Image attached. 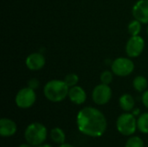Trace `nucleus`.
<instances>
[{
	"label": "nucleus",
	"instance_id": "nucleus-16",
	"mask_svg": "<svg viewBox=\"0 0 148 147\" xmlns=\"http://www.w3.org/2000/svg\"><path fill=\"white\" fill-rule=\"evenodd\" d=\"M137 127L141 133H148V113H144L140 115L137 120Z\"/></svg>",
	"mask_w": 148,
	"mask_h": 147
},
{
	"label": "nucleus",
	"instance_id": "nucleus-24",
	"mask_svg": "<svg viewBox=\"0 0 148 147\" xmlns=\"http://www.w3.org/2000/svg\"><path fill=\"white\" fill-rule=\"evenodd\" d=\"M59 147H75L74 146H72V145H69V144H62V145H61Z\"/></svg>",
	"mask_w": 148,
	"mask_h": 147
},
{
	"label": "nucleus",
	"instance_id": "nucleus-8",
	"mask_svg": "<svg viewBox=\"0 0 148 147\" xmlns=\"http://www.w3.org/2000/svg\"><path fill=\"white\" fill-rule=\"evenodd\" d=\"M145 49V41L140 36H131L126 44V53L130 58H136L141 55Z\"/></svg>",
	"mask_w": 148,
	"mask_h": 147
},
{
	"label": "nucleus",
	"instance_id": "nucleus-10",
	"mask_svg": "<svg viewBox=\"0 0 148 147\" xmlns=\"http://www.w3.org/2000/svg\"><path fill=\"white\" fill-rule=\"evenodd\" d=\"M46 63L45 57L41 53H32L29 55L25 60L26 67L31 71H38L41 70Z\"/></svg>",
	"mask_w": 148,
	"mask_h": 147
},
{
	"label": "nucleus",
	"instance_id": "nucleus-12",
	"mask_svg": "<svg viewBox=\"0 0 148 147\" xmlns=\"http://www.w3.org/2000/svg\"><path fill=\"white\" fill-rule=\"evenodd\" d=\"M16 132V123L7 118H3L0 120V135L2 137H11Z\"/></svg>",
	"mask_w": 148,
	"mask_h": 147
},
{
	"label": "nucleus",
	"instance_id": "nucleus-9",
	"mask_svg": "<svg viewBox=\"0 0 148 147\" xmlns=\"http://www.w3.org/2000/svg\"><path fill=\"white\" fill-rule=\"evenodd\" d=\"M132 14L141 23H148V0L137 1L133 6Z\"/></svg>",
	"mask_w": 148,
	"mask_h": 147
},
{
	"label": "nucleus",
	"instance_id": "nucleus-21",
	"mask_svg": "<svg viewBox=\"0 0 148 147\" xmlns=\"http://www.w3.org/2000/svg\"><path fill=\"white\" fill-rule=\"evenodd\" d=\"M39 86H40V82L36 78H31L28 81V87L34 90L37 89Z\"/></svg>",
	"mask_w": 148,
	"mask_h": 147
},
{
	"label": "nucleus",
	"instance_id": "nucleus-25",
	"mask_svg": "<svg viewBox=\"0 0 148 147\" xmlns=\"http://www.w3.org/2000/svg\"><path fill=\"white\" fill-rule=\"evenodd\" d=\"M36 147H52L50 145H48V144H42V145H40V146H38Z\"/></svg>",
	"mask_w": 148,
	"mask_h": 147
},
{
	"label": "nucleus",
	"instance_id": "nucleus-6",
	"mask_svg": "<svg viewBox=\"0 0 148 147\" xmlns=\"http://www.w3.org/2000/svg\"><path fill=\"white\" fill-rule=\"evenodd\" d=\"M36 100V94L35 93V90L26 87L22 89H20L15 98L16 104L18 107L23 109H27L31 107Z\"/></svg>",
	"mask_w": 148,
	"mask_h": 147
},
{
	"label": "nucleus",
	"instance_id": "nucleus-19",
	"mask_svg": "<svg viewBox=\"0 0 148 147\" xmlns=\"http://www.w3.org/2000/svg\"><path fill=\"white\" fill-rule=\"evenodd\" d=\"M125 147H144V142L140 137H131L127 141Z\"/></svg>",
	"mask_w": 148,
	"mask_h": 147
},
{
	"label": "nucleus",
	"instance_id": "nucleus-18",
	"mask_svg": "<svg viewBox=\"0 0 148 147\" xmlns=\"http://www.w3.org/2000/svg\"><path fill=\"white\" fill-rule=\"evenodd\" d=\"M63 81H65V83H66V84L69 87V88H70L75 87V86L77 85V83H78V81H79V77H78V75H77L76 74L71 73V74L67 75L65 76V78H64Z\"/></svg>",
	"mask_w": 148,
	"mask_h": 147
},
{
	"label": "nucleus",
	"instance_id": "nucleus-17",
	"mask_svg": "<svg viewBox=\"0 0 148 147\" xmlns=\"http://www.w3.org/2000/svg\"><path fill=\"white\" fill-rule=\"evenodd\" d=\"M128 33L131 35V36H139L141 32V23L136 19L131 21L127 26Z\"/></svg>",
	"mask_w": 148,
	"mask_h": 147
},
{
	"label": "nucleus",
	"instance_id": "nucleus-23",
	"mask_svg": "<svg viewBox=\"0 0 148 147\" xmlns=\"http://www.w3.org/2000/svg\"><path fill=\"white\" fill-rule=\"evenodd\" d=\"M140 109H135V110H133V114L134 115V116H136V115H139L140 114Z\"/></svg>",
	"mask_w": 148,
	"mask_h": 147
},
{
	"label": "nucleus",
	"instance_id": "nucleus-5",
	"mask_svg": "<svg viewBox=\"0 0 148 147\" xmlns=\"http://www.w3.org/2000/svg\"><path fill=\"white\" fill-rule=\"evenodd\" d=\"M111 70L114 75L120 77H126L130 75L134 70V62L127 57L116 58L111 64Z\"/></svg>",
	"mask_w": 148,
	"mask_h": 147
},
{
	"label": "nucleus",
	"instance_id": "nucleus-27",
	"mask_svg": "<svg viewBox=\"0 0 148 147\" xmlns=\"http://www.w3.org/2000/svg\"><path fill=\"white\" fill-rule=\"evenodd\" d=\"M147 36H148V27H147Z\"/></svg>",
	"mask_w": 148,
	"mask_h": 147
},
{
	"label": "nucleus",
	"instance_id": "nucleus-13",
	"mask_svg": "<svg viewBox=\"0 0 148 147\" xmlns=\"http://www.w3.org/2000/svg\"><path fill=\"white\" fill-rule=\"evenodd\" d=\"M119 104L122 110H124L125 112H130V111L134 110V107L135 105V101L131 94H125L121 96V98L119 100Z\"/></svg>",
	"mask_w": 148,
	"mask_h": 147
},
{
	"label": "nucleus",
	"instance_id": "nucleus-2",
	"mask_svg": "<svg viewBox=\"0 0 148 147\" xmlns=\"http://www.w3.org/2000/svg\"><path fill=\"white\" fill-rule=\"evenodd\" d=\"M69 87L64 81L51 80L43 88V94L47 100L51 102H60L69 95Z\"/></svg>",
	"mask_w": 148,
	"mask_h": 147
},
{
	"label": "nucleus",
	"instance_id": "nucleus-22",
	"mask_svg": "<svg viewBox=\"0 0 148 147\" xmlns=\"http://www.w3.org/2000/svg\"><path fill=\"white\" fill-rule=\"evenodd\" d=\"M142 103L148 109V90L144 91L142 94Z\"/></svg>",
	"mask_w": 148,
	"mask_h": 147
},
{
	"label": "nucleus",
	"instance_id": "nucleus-20",
	"mask_svg": "<svg viewBox=\"0 0 148 147\" xmlns=\"http://www.w3.org/2000/svg\"><path fill=\"white\" fill-rule=\"evenodd\" d=\"M113 74H114V73H113L112 71H108V70L103 71V72L101 74V76H100V79H101V83L109 85V84L113 81V80H114V75H113Z\"/></svg>",
	"mask_w": 148,
	"mask_h": 147
},
{
	"label": "nucleus",
	"instance_id": "nucleus-4",
	"mask_svg": "<svg viewBox=\"0 0 148 147\" xmlns=\"http://www.w3.org/2000/svg\"><path fill=\"white\" fill-rule=\"evenodd\" d=\"M116 127L121 134L125 136H130L134 134L138 128L137 120L133 113H122L116 121Z\"/></svg>",
	"mask_w": 148,
	"mask_h": 147
},
{
	"label": "nucleus",
	"instance_id": "nucleus-7",
	"mask_svg": "<svg viewBox=\"0 0 148 147\" xmlns=\"http://www.w3.org/2000/svg\"><path fill=\"white\" fill-rule=\"evenodd\" d=\"M112 98V89L109 85L101 83L95 87L92 92V99L97 105L102 106L109 102Z\"/></svg>",
	"mask_w": 148,
	"mask_h": 147
},
{
	"label": "nucleus",
	"instance_id": "nucleus-1",
	"mask_svg": "<svg viewBox=\"0 0 148 147\" xmlns=\"http://www.w3.org/2000/svg\"><path fill=\"white\" fill-rule=\"evenodd\" d=\"M76 123L82 133L94 138L102 136L108 126L104 114L97 108L92 107H87L79 111Z\"/></svg>",
	"mask_w": 148,
	"mask_h": 147
},
{
	"label": "nucleus",
	"instance_id": "nucleus-11",
	"mask_svg": "<svg viewBox=\"0 0 148 147\" xmlns=\"http://www.w3.org/2000/svg\"><path fill=\"white\" fill-rule=\"evenodd\" d=\"M70 101L75 105H82L87 100V94L85 90L80 86H75L69 88V95Z\"/></svg>",
	"mask_w": 148,
	"mask_h": 147
},
{
	"label": "nucleus",
	"instance_id": "nucleus-14",
	"mask_svg": "<svg viewBox=\"0 0 148 147\" xmlns=\"http://www.w3.org/2000/svg\"><path fill=\"white\" fill-rule=\"evenodd\" d=\"M147 80L143 75H138L133 81V87L138 92H144V91H146L147 88Z\"/></svg>",
	"mask_w": 148,
	"mask_h": 147
},
{
	"label": "nucleus",
	"instance_id": "nucleus-15",
	"mask_svg": "<svg viewBox=\"0 0 148 147\" xmlns=\"http://www.w3.org/2000/svg\"><path fill=\"white\" fill-rule=\"evenodd\" d=\"M50 138L55 143L59 144V145L64 144L65 139H66L64 132L59 127H55L50 131Z\"/></svg>",
	"mask_w": 148,
	"mask_h": 147
},
{
	"label": "nucleus",
	"instance_id": "nucleus-3",
	"mask_svg": "<svg viewBox=\"0 0 148 147\" xmlns=\"http://www.w3.org/2000/svg\"><path fill=\"white\" fill-rule=\"evenodd\" d=\"M47 128L39 122L29 124L24 132V138L28 144L32 146L42 145L47 139Z\"/></svg>",
	"mask_w": 148,
	"mask_h": 147
},
{
	"label": "nucleus",
	"instance_id": "nucleus-26",
	"mask_svg": "<svg viewBox=\"0 0 148 147\" xmlns=\"http://www.w3.org/2000/svg\"><path fill=\"white\" fill-rule=\"evenodd\" d=\"M18 147H32V146H30L29 144H23V145L19 146Z\"/></svg>",
	"mask_w": 148,
	"mask_h": 147
}]
</instances>
